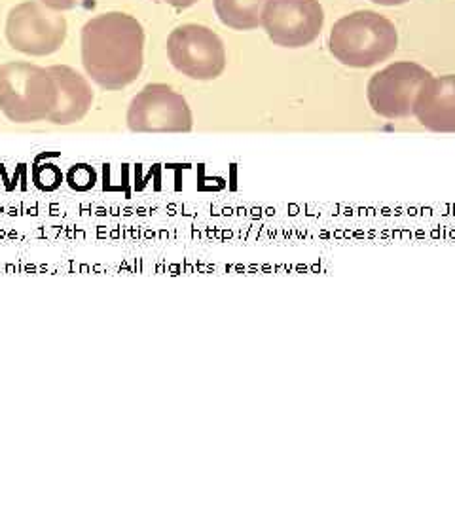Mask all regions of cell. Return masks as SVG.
<instances>
[{"label": "cell", "instance_id": "obj_11", "mask_svg": "<svg viewBox=\"0 0 455 512\" xmlns=\"http://www.w3.org/2000/svg\"><path fill=\"white\" fill-rule=\"evenodd\" d=\"M268 0H215L220 21L234 31H253L262 25V12Z\"/></svg>", "mask_w": 455, "mask_h": 512}, {"label": "cell", "instance_id": "obj_10", "mask_svg": "<svg viewBox=\"0 0 455 512\" xmlns=\"http://www.w3.org/2000/svg\"><path fill=\"white\" fill-rule=\"evenodd\" d=\"M48 69L54 74L59 92L57 109L52 114L50 122L57 126H71L80 122L88 114L93 103V92L88 80L67 65H54Z\"/></svg>", "mask_w": 455, "mask_h": 512}, {"label": "cell", "instance_id": "obj_13", "mask_svg": "<svg viewBox=\"0 0 455 512\" xmlns=\"http://www.w3.org/2000/svg\"><path fill=\"white\" fill-rule=\"evenodd\" d=\"M154 2H165V4H169L173 8H177V10H184V8L194 6L198 0H154Z\"/></svg>", "mask_w": 455, "mask_h": 512}, {"label": "cell", "instance_id": "obj_5", "mask_svg": "<svg viewBox=\"0 0 455 512\" xmlns=\"http://www.w3.org/2000/svg\"><path fill=\"white\" fill-rule=\"evenodd\" d=\"M167 55L179 73L192 80H215L226 69L219 35L203 25H182L167 38Z\"/></svg>", "mask_w": 455, "mask_h": 512}, {"label": "cell", "instance_id": "obj_1", "mask_svg": "<svg viewBox=\"0 0 455 512\" xmlns=\"http://www.w3.org/2000/svg\"><path fill=\"white\" fill-rule=\"evenodd\" d=\"M82 63L91 80L105 90L133 84L145 63V29L124 12L90 19L82 29Z\"/></svg>", "mask_w": 455, "mask_h": 512}, {"label": "cell", "instance_id": "obj_8", "mask_svg": "<svg viewBox=\"0 0 455 512\" xmlns=\"http://www.w3.org/2000/svg\"><path fill=\"white\" fill-rule=\"evenodd\" d=\"M128 126L139 133H188L192 131V110L173 88L150 84L133 97Z\"/></svg>", "mask_w": 455, "mask_h": 512}, {"label": "cell", "instance_id": "obj_6", "mask_svg": "<svg viewBox=\"0 0 455 512\" xmlns=\"http://www.w3.org/2000/svg\"><path fill=\"white\" fill-rule=\"evenodd\" d=\"M429 78L431 73L418 63H393L370 78L366 88L368 103L378 116L387 120L408 118L414 114L416 99Z\"/></svg>", "mask_w": 455, "mask_h": 512}, {"label": "cell", "instance_id": "obj_4", "mask_svg": "<svg viewBox=\"0 0 455 512\" xmlns=\"http://www.w3.org/2000/svg\"><path fill=\"white\" fill-rule=\"evenodd\" d=\"M6 38L21 54L35 57L54 54L67 38V21L46 4L27 0L10 10Z\"/></svg>", "mask_w": 455, "mask_h": 512}, {"label": "cell", "instance_id": "obj_7", "mask_svg": "<svg viewBox=\"0 0 455 512\" xmlns=\"http://www.w3.org/2000/svg\"><path fill=\"white\" fill-rule=\"evenodd\" d=\"M325 12L319 0H268L262 27L275 46L304 48L321 35Z\"/></svg>", "mask_w": 455, "mask_h": 512}, {"label": "cell", "instance_id": "obj_9", "mask_svg": "<svg viewBox=\"0 0 455 512\" xmlns=\"http://www.w3.org/2000/svg\"><path fill=\"white\" fill-rule=\"evenodd\" d=\"M414 116L435 133H455V74L431 76L419 92Z\"/></svg>", "mask_w": 455, "mask_h": 512}, {"label": "cell", "instance_id": "obj_3", "mask_svg": "<svg viewBox=\"0 0 455 512\" xmlns=\"http://www.w3.org/2000/svg\"><path fill=\"white\" fill-rule=\"evenodd\" d=\"M57 101V82L50 69L21 61L0 67V110L8 120L16 124L50 120Z\"/></svg>", "mask_w": 455, "mask_h": 512}, {"label": "cell", "instance_id": "obj_2", "mask_svg": "<svg viewBox=\"0 0 455 512\" xmlns=\"http://www.w3.org/2000/svg\"><path fill=\"white\" fill-rule=\"evenodd\" d=\"M328 46L342 65L368 69L397 52L399 33L389 19L363 10L334 23Z\"/></svg>", "mask_w": 455, "mask_h": 512}, {"label": "cell", "instance_id": "obj_14", "mask_svg": "<svg viewBox=\"0 0 455 512\" xmlns=\"http://www.w3.org/2000/svg\"><path fill=\"white\" fill-rule=\"evenodd\" d=\"M370 2L380 4V6H401V4H406L408 0H370Z\"/></svg>", "mask_w": 455, "mask_h": 512}, {"label": "cell", "instance_id": "obj_12", "mask_svg": "<svg viewBox=\"0 0 455 512\" xmlns=\"http://www.w3.org/2000/svg\"><path fill=\"white\" fill-rule=\"evenodd\" d=\"M42 4H46L48 8H52L55 12H67L78 6L80 0H40Z\"/></svg>", "mask_w": 455, "mask_h": 512}]
</instances>
